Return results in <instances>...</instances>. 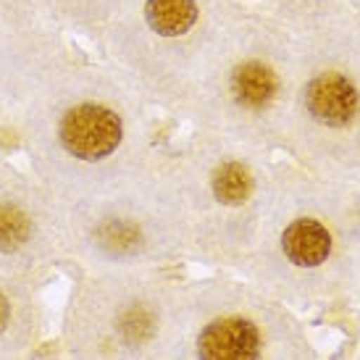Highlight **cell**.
I'll return each mask as SVG.
<instances>
[{
    "label": "cell",
    "mask_w": 360,
    "mask_h": 360,
    "mask_svg": "<svg viewBox=\"0 0 360 360\" xmlns=\"http://www.w3.org/2000/svg\"><path fill=\"white\" fill-rule=\"evenodd\" d=\"M121 119L105 105L84 103L71 108L58 127V140L79 160H103L119 148Z\"/></svg>",
    "instance_id": "6da1fadb"
},
{
    "label": "cell",
    "mask_w": 360,
    "mask_h": 360,
    "mask_svg": "<svg viewBox=\"0 0 360 360\" xmlns=\"http://www.w3.org/2000/svg\"><path fill=\"white\" fill-rule=\"evenodd\" d=\"M260 334L248 319L226 316L208 323L198 337L200 360H258Z\"/></svg>",
    "instance_id": "7a4b0ae2"
},
{
    "label": "cell",
    "mask_w": 360,
    "mask_h": 360,
    "mask_svg": "<svg viewBox=\"0 0 360 360\" xmlns=\"http://www.w3.org/2000/svg\"><path fill=\"white\" fill-rule=\"evenodd\" d=\"M305 105L310 116L323 127H345L358 113V90L345 74L326 71L308 84Z\"/></svg>",
    "instance_id": "3957f363"
},
{
    "label": "cell",
    "mask_w": 360,
    "mask_h": 360,
    "mask_svg": "<svg viewBox=\"0 0 360 360\" xmlns=\"http://www.w3.org/2000/svg\"><path fill=\"white\" fill-rule=\"evenodd\" d=\"M281 248L290 263L300 269L321 266L331 252V234L316 219H297L284 229Z\"/></svg>",
    "instance_id": "277c9868"
},
{
    "label": "cell",
    "mask_w": 360,
    "mask_h": 360,
    "mask_svg": "<svg viewBox=\"0 0 360 360\" xmlns=\"http://www.w3.org/2000/svg\"><path fill=\"white\" fill-rule=\"evenodd\" d=\"M279 92V79L276 74L258 60L242 63L231 74V95L234 101L245 108H263L269 105Z\"/></svg>",
    "instance_id": "5b68a950"
},
{
    "label": "cell",
    "mask_w": 360,
    "mask_h": 360,
    "mask_svg": "<svg viewBox=\"0 0 360 360\" xmlns=\"http://www.w3.org/2000/svg\"><path fill=\"white\" fill-rule=\"evenodd\" d=\"M145 21L153 32H158L163 37H179L195 27L198 3L195 0H148Z\"/></svg>",
    "instance_id": "8992f818"
},
{
    "label": "cell",
    "mask_w": 360,
    "mask_h": 360,
    "mask_svg": "<svg viewBox=\"0 0 360 360\" xmlns=\"http://www.w3.org/2000/svg\"><path fill=\"white\" fill-rule=\"evenodd\" d=\"M210 187H213V195H216L219 202H224V205H242L252 192V176L242 163L231 160V163H221L219 169L213 171Z\"/></svg>",
    "instance_id": "52a82bcc"
},
{
    "label": "cell",
    "mask_w": 360,
    "mask_h": 360,
    "mask_svg": "<svg viewBox=\"0 0 360 360\" xmlns=\"http://www.w3.org/2000/svg\"><path fill=\"white\" fill-rule=\"evenodd\" d=\"M32 224L30 216L19 205H0V252L19 250L24 242L30 240Z\"/></svg>",
    "instance_id": "ba28073f"
},
{
    "label": "cell",
    "mask_w": 360,
    "mask_h": 360,
    "mask_svg": "<svg viewBox=\"0 0 360 360\" xmlns=\"http://www.w3.org/2000/svg\"><path fill=\"white\" fill-rule=\"evenodd\" d=\"M98 240L110 252H129L140 245V231H137V226L124 224V221H108L98 231Z\"/></svg>",
    "instance_id": "9c48e42d"
},
{
    "label": "cell",
    "mask_w": 360,
    "mask_h": 360,
    "mask_svg": "<svg viewBox=\"0 0 360 360\" xmlns=\"http://www.w3.org/2000/svg\"><path fill=\"white\" fill-rule=\"evenodd\" d=\"M121 334H124V340H131V342H142L148 340L153 334V319L150 313H145L142 308H131L127 310L124 316H121Z\"/></svg>",
    "instance_id": "30bf717a"
},
{
    "label": "cell",
    "mask_w": 360,
    "mask_h": 360,
    "mask_svg": "<svg viewBox=\"0 0 360 360\" xmlns=\"http://www.w3.org/2000/svg\"><path fill=\"white\" fill-rule=\"evenodd\" d=\"M8 319H11V305H8V297L0 292V331L8 326Z\"/></svg>",
    "instance_id": "8fae6325"
}]
</instances>
